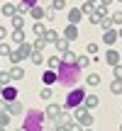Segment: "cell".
Returning <instances> with one entry per match:
<instances>
[{
  "label": "cell",
  "mask_w": 122,
  "mask_h": 131,
  "mask_svg": "<svg viewBox=\"0 0 122 131\" xmlns=\"http://www.w3.org/2000/svg\"><path fill=\"white\" fill-rule=\"evenodd\" d=\"M81 66L78 63H64L61 61V66L56 68V73H59V83L64 85V88H71V85H78V80H81Z\"/></svg>",
  "instance_id": "cell-1"
},
{
  "label": "cell",
  "mask_w": 122,
  "mask_h": 131,
  "mask_svg": "<svg viewBox=\"0 0 122 131\" xmlns=\"http://www.w3.org/2000/svg\"><path fill=\"white\" fill-rule=\"evenodd\" d=\"M44 119H47V112H37V109L27 112L24 114L22 131H39V129H44Z\"/></svg>",
  "instance_id": "cell-2"
},
{
  "label": "cell",
  "mask_w": 122,
  "mask_h": 131,
  "mask_svg": "<svg viewBox=\"0 0 122 131\" xmlns=\"http://www.w3.org/2000/svg\"><path fill=\"white\" fill-rule=\"evenodd\" d=\"M83 100H85V92H83V88H73L68 95H66V102H64V107H66V109H76L78 104H83Z\"/></svg>",
  "instance_id": "cell-3"
},
{
  "label": "cell",
  "mask_w": 122,
  "mask_h": 131,
  "mask_svg": "<svg viewBox=\"0 0 122 131\" xmlns=\"http://www.w3.org/2000/svg\"><path fill=\"white\" fill-rule=\"evenodd\" d=\"M76 122H78V126H83V129H88V126H93V117H90V109H85L83 104H78L76 107Z\"/></svg>",
  "instance_id": "cell-4"
},
{
  "label": "cell",
  "mask_w": 122,
  "mask_h": 131,
  "mask_svg": "<svg viewBox=\"0 0 122 131\" xmlns=\"http://www.w3.org/2000/svg\"><path fill=\"white\" fill-rule=\"evenodd\" d=\"M76 126H78L76 117H71V114H64V112H61V117L56 119V129H59V131H66V129H76Z\"/></svg>",
  "instance_id": "cell-5"
},
{
  "label": "cell",
  "mask_w": 122,
  "mask_h": 131,
  "mask_svg": "<svg viewBox=\"0 0 122 131\" xmlns=\"http://www.w3.org/2000/svg\"><path fill=\"white\" fill-rule=\"evenodd\" d=\"M17 53H20V58H22V61H27L29 56H32V51H34V44H27V41H22V44H17Z\"/></svg>",
  "instance_id": "cell-6"
},
{
  "label": "cell",
  "mask_w": 122,
  "mask_h": 131,
  "mask_svg": "<svg viewBox=\"0 0 122 131\" xmlns=\"http://www.w3.org/2000/svg\"><path fill=\"white\" fill-rule=\"evenodd\" d=\"M117 39H120L117 29H112V27H110V29H105V32H103V41H105V46H112Z\"/></svg>",
  "instance_id": "cell-7"
},
{
  "label": "cell",
  "mask_w": 122,
  "mask_h": 131,
  "mask_svg": "<svg viewBox=\"0 0 122 131\" xmlns=\"http://www.w3.org/2000/svg\"><path fill=\"white\" fill-rule=\"evenodd\" d=\"M42 83H44V85H54V83H59V73H56L54 68L44 70V75H42Z\"/></svg>",
  "instance_id": "cell-8"
},
{
  "label": "cell",
  "mask_w": 122,
  "mask_h": 131,
  "mask_svg": "<svg viewBox=\"0 0 122 131\" xmlns=\"http://www.w3.org/2000/svg\"><path fill=\"white\" fill-rule=\"evenodd\" d=\"M7 73H10V78H12V80H22L24 78V68L20 63H12V68H10Z\"/></svg>",
  "instance_id": "cell-9"
},
{
  "label": "cell",
  "mask_w": 122,
  "mask_h": 131,
  "mask_svg": "<svg viewBox=\"0 0 122 131\" xmlns=\"http://www.w3.org/2000/svg\"><path fill=\"white\" fill-rule=\"evenodd\" d=\"M61 112H64V107H61V104H49V107H47V117L54 119V122L61 117Z\"/></svg>",
  "instance_id": "cell-10"
},
{
  "label": "cell",
  "mask_w": 122,
  "mask_h": 131,
  "mask_svg": "<svg viewBox=\"0 0 122 131\" xmlns=\"http://www.w3.org/2000/svg\"><path fill=\"white\" fill-rule=\"evenodd\" d=\"M120 61H122V58H120V53L115 51V49H110V51L105 53V63H108V66H112V68H115Z\"/></svg>",
  "instance_id": "cell-11"
},
{
  "label": "cell",
  "mask_w": 122,
  "mask_h": 131,
  "mask_svg": "<svg viewBox=\"0 0 122 131\" xmlns=\"http://www.w3.org/2000/svg\"><path fill=\"white\" fill-rule=\"evenodd\" d=\"M54 46H56V51L61 53V56H64V53H66V51H68V49H71V41H68V39H66V37H59Z\"/></svg>",
  "instance_id": "cell-12"
},
{
  "label": "cell",
  "mask_w": 122,
  "mask_h": 131,
  "mask_svg": "<svg viewBox=\"0 0 122 131\" xmlns=\"http://www.w3.org/2000/svg\"><path fill=\"white\" fill-rule=\"evenodd\" d=\"M0 95H3V97L7 100V102H12V100H17V88H12V85H5Z\"/></svg>",
  "instance_id": "cell-13"
},
{
  "label": "cell",
  "mask_w": 122,
  "mask_h": 131,
  "mask_svg": "<svg viewBox=\"0 0 122 131\" xmlns=\"http://www.w3.org/2000/svg\"><path fill=\"white\" fill-rule=\"evenodd\" d=\"M81 19H83V12H81V7H71V10H68V22H71V24H78Z\"/></svg>",
  "instance_id": "cell-14"
},
{
  "label": "cell",
  "mask_w": 122,
  "mask_h": 131,
  "mask_svg": "<svg viewBox=\"0 0 122 131\" xmlns=\"http://www.w3.org/2000/svg\"><path fill=\"white\" fill-rule=\"evenodd\" d=\"M64 37L68 39V41H73V39H78V27H76V24H71V22H68V27L64 29Z\"/></svg>",
  "instance_id": "cell-15"
},
{
  "label": "cell",
  "mask_w": 122,
  "mask_h": 131,
  "mask_svg": "<svg viewBox=\"0 0 122 131\" xmlns=\"http://www.w3.org/2000/svg\"><path fill=\"white\" fill-rule=\"evenodd\" d=\"M0 12H3V17H15V15H17V7H15L12 3H5L3 7H0Z\"/></svg>",
  "instance_id": "cell-16"
},
{
  "label": "cell",
  "mask_w": 122,
  "mask_h": 131,
  "mask_svg": "<svg viewBox=\"0 0 122 131\" xmlns=\"http://www.w3.org/2000/svg\"><path fill=\"white\" fill-rule=\"evenodd\" d=\"M98 104H100V100L95 97V95H85V100H83V107L85 109H95Z\"/></svg>",
  "instance_id": "cell-17"
},
{
  "label": "cell",
  "mask_w": 122,
  "mask_h": 131,
  "mask_svg": "<svg viewBox=\"0 0 122 131\" xmlns=\"http://www.w3.org/2000/svg\"><path fill=\"white\" fill-rule=\"evenodd\" d=\"M7 112H10V114H22L24 107H22V102H20V100H12V102L7 104Z\"/></svg>",
  "instance_id": "cell-18"
},
{
  "label": "cell",
  "mask_w": 122,
  "mask_h": 131,
  "mask_svg": "<svg viewBox=\"0 0 122 131\" xmlns=\"http://www.w3.org/2000/svg\"><path fill=\"white\" fill-rule=\"evenodd\" d=\"M88 17H90V24H95V27H98V24H100V22H103V17H105V15H103V12H100V10H98V7H95V10H93V12H90V15H88Z\"/></svg>",
  "instance_id": "cell-19"
},
{
  "label": "cell",
  "mask_w": 122,
  "mask_h": 131,
  "mask_svg": "<svg viewBox=\"0 0 122 131\" xmlns=\"http://www.w3.org/2000/svg\"><path fill=\"white\" fill-rule=\"evenodd\" d=\"M100 83H103V78H100L98 73H90L88 78H85V85H90V88H98Z\"/></svg>",
  "instance_id": "cell-20"
},
{
  "label": "cell",
  "mask_w": 122,
  "mask_h": 131,
  "mask_svg": "<svg viewBox=\"0 0 122 131\" xmlns=\"http://www.w3.org/2000/svg\"><path fill=\"white\" fill-rule=\"evenodd\" d=\"M29 15H32L34 19H44V7H39V5H32V7H29Z\"/></svg>",
  "instance_id": "cell-21"
},
{
  "label": "cell",
  "mask_w": 122,
  "mask_h": 131,
  "mask_svg": "<svg viewBox=\"0 0 122 131\" xmlns=\"http://www.w3.org/2000/svg\"><path fill=\"white\" fill-rule=\"evenodd\" d=\"M10 19H12V27H15V29H22V27H24V15H22V12H17L15 17H10Z\"/></svg>",
  "instance_id": "cell-22"
},
{
  "label": "cell",
  "mask_w": 122,
  "mask_h": 131,
  "mask_svg": "<svg viewBox=\"0 0 122 131\" xmlns=\"http://www.w3.org/2000/svg\"><path fill=\"white\" fill-rule=\"evenodd\" d=\"M110 92L112 95H122V80L120 78H115L112 83H110Z\"/></svg>",
  "instance_id": "cell-23"
},
{
  "label": "cell",
  "mask_w": 122,
  "mask_h": 131,
  "mask_svg": "<svg viewBox=\"0 0 122 131\" xmlns=\"http://www.w3.org/2000/svg\"><path fill=\"white\" fill-rule=\"evenodd\" d=\"M32 32L37 34V37H44V32H47V27L42 24V19H37V22L32 24Z\"/></svg>",
  "instance_id": "cell-24"
},
{
  "label": "cell",
  "mask_w": 122,
  "mask_h": 131,
  "mask_svg": "<svg viewBox=\"0 0 122 131\" xmlns=\"http://www.w3.org/2000/svg\"><path fill=\"white\" fill-rule=\"evenodd\" d=\"M56 39H59V34L54 32V29H47V32H44V41L47 44H56Z\"/></svg>",
  "instance_id": "cell-25"
},
{
  "label": "cell",
  "mask_w": 122,
  "mask_h": 131,
  "mask_svg": "<svg viewBox=\"0 0 122 131\" xmlns=\"http://www.w3.org/2000/svg\"><path fill=\"white\" fill-rule=\"evenodd\" d=\"M29 58H32V63H34V66H42V63H44V53H42V51H37V49L32 51V56H29Z\"/></svg>",
  "instance_id": "cell-26"
},
{
  "label": "cell",
  "mask_w": 122,
  "mask_h": 131,
  "mask_svg": "<svg viewBox=\"0 0 122 131\" xmlns=\"http://www.w3.org/2000/svg\"><path fill=\"white\" fill-rule=\"evenodd\" d=\"M12 39H15V44L27 41V39H24V29H15V32H12Z\"/></svg>",
  "instance_id": "cell-27"
},
{
  "label": "cell",
  "mask_w": 122,
  "mask_h": 131,
  "mask_svg": "<svg viewBox=\"0 0 122 131\" xmlns=\"http://www.w3.org/2000/svg\"><path fill=\"white\" fill-rule=\"evenodd\" d=\"M61 61H64V63H76V61H78V56H76V53L68 49V51L64 53V58H61Z\"/></svg>",
  "instance_id": "cell-28"
},
{
  "label": "cell",
  "mask_w": 122,
  "mask_h": 131,
  "mask_svg": "<svg viewBox=\"0 0 122 131\" xmlns=\"http://www.w3.org/2000/svg\"><path fill=\"white\" fill-rule=\"evenodd\" d=\"M47 66H49V68H54V70H56L59 66H61V58H59V56H49V58H47Z\"/></svg>",
  "instance_id": "cell-29"
},
{
  "label": "cell",
  "mask_w": 122,
  "mask_h": 131,
  "mask_svg": "<svg viewBox=\"0 0 122 131\" xmlns=\"http://www.w3.org/2000/svg\"><path fill=\"white\" fill-rule=\"evenodd\" d=\"M51 88H42V90H39V97H42L44 100V102H49V100H51Z\"/></svg>",
  "instance_id": "cell-30"
},
{
  "label": "cell",
  "mask_w": 122,
  "mask_h": 131,
  "mask_svg": "<svg viewBox=\"0 0 122 131\" xmlns=\"http://www.w3.org/2000/svg\"><path fill=\"white\" fill-rule=\"evenodd\" d=\"M10 124V112H0V129H7Z\"/></svg>",
  "instance_id": "cell-31"
},
{
  "label": "cell",
  "mask_w": 122,
  "mask_h": 131,
  "mask_svg": "<svg viewBox=\"0 0 122 131\" xmlns=\"http://www.w3.org/2000/svg\"><path fill=\"white\" fill-rule=\"evenodd\" d=\"M7 61H10V63H22V58H20V53H17V49H12V51H10V56H7Z\"/></svg>",
  "instance_id": "cell-32"
},
{
  "label": "cell",
  "mask_w": 122,
  "mask_h": 131,
  "mask_svg": "<svg viewBox=\"0 0 122 131\" xmlns=\"http://www.w3.org/2000/svg\"><path fill=\"white\" fill-rule=\"evenodd\" d=\"M47 46H49V44L44 41V37H37V41H34V49H37V51H44Z\"/></svg>",
  "instance_id": "cell-33"
},
{
  "label": "cell",
  "mask_w": 122,
  "mask_h": 131,
  "mask_svg": "<svg viewBox=\"0 0 122 131\" xmlns=\"http://www.w3.org/2000/svg\"><path fill=\"white\" fill-rule=\"evenodd\" d=\"M93 10H95V3H88V0H85V3H83V7H81V12H83V15H90Z\"/></svg>",
  "instance_id": "cell-34"
},
{
  "label": "cell",
  "mask_w": 122,
  "mask_h": 131,
  "mask_svg": "<svg viewBox=\"0 0 122 131\" xmlns=\"http://www.w3.org/2000/svg\"><path fill=\"white\" fill-rule=\"evenodd\" d=\"M98 27H103V32H105V29H110V27H115V22H112V17H103V22H100Z\"/></svg>",
  "instance_id": "cell-35"
},
{
  "label": "cell",
  "mask_w": 122,
  "mask_h": 131,
  "mask_svg": "<svg viewBox=\"0 0 122 131\" xmlns=\"http://www.w3.org/2000/svg\"><path fill=\"white\" fill-rule=\"evenodd\" d=\"M112 22H115V27H122V10H115L112 12Z\"/></svg>",
  "instance_id": "cell-36"
},
{
  "label": "cell",
  "mask_w": 122,
  "mask_h": 131,
  "mask_svg": "<svg viewBox=\"0 0 122 131\" xmlns=\"http://www.w3.org/2000/svg\"><path fill=\"white\" fill-rule=\"evenodd\" d=\"M90 61H93V58H90V53H88V56H78V61H76V63H78L81 68H85V66H90Z\"/></svg>",
  "instance_id": "cell-37"
},
{
  "label": "cell",
  "mask_w": 122,
  "mask_h": 131,
  "mask_svg": "<svg viewBox=\"0 0 122 131\" xmlns=\"http://www.w3.org/2000/svg\"><path fill=\"white\" fill-rule=\"evenodd\" d=\"M10 80H12V78H10V73H3V70H0V85H3V88H5V85H10Z\"/></svg>",
  "instance_id": "cell-38"
},
{
  "label": "cell",
  "mask_w": 122,
  "mask_h": 131,
  "mask_svg": "<svg viewBox=\"0 0 122 131\" xmlns=\"http://www.w3.org/2000/svg\"><path fill=\"white\" fill-rule=\"evenodd\" d=\"M10 51H12V49H10L5 41H0V56H10Z\"/></svg>",
  "instance_id": "cell-39"
},
{
  "label": "cell",
  "mask_w": 122,
  "mask_h": 131,
  "mask_svg": "<svg viewBox=\"0 0 122 131\" xmlns=\"http://www.w3.org/2000/svg\"><path fill=\"white\" fill-rule=\"evenodd\" d=\"M54 15H56L54 7H44V19H54Z\"/></svg>",
  "instance_id": "cell-40"
},
{
  "label": "cell",
  "mask_w": 122,
  "mask_h": 131,
  "mask_svg": "<svg viewBox=\"0 0 122 131\" xmlns=\"http://www.w3.org/2000/svg\"><path fill=\"white\" fill-rule=\"evenodd\" d=\"M85 51H88L90 56H95V53H98V44H93V41H90L88 46H85Z\"/></svg>",
  "instance_id": "cell-41"
},
{
  "label": "cell",
  "mask_w": 122,
  "mask_h": 131,
  "mask_svg": "<svg viewBox=\"0 0 122 131\" xmlns=\"http://www.w3.org/2000/svg\"><path fill=\"white\" fill-rule=\"evenodd\" d=\"M51 7H54V10H64V7H66V0H54Z\"/></svg>",
  "instance_id": "cell-42"
},
{
  "label": "cell",
  "mask_w": 122,
  "mask_h": 131,
  "mask_svg": "<svg viewBox=\"0 0 122 131\" xmlns=\"http://www.w3.org/2000/svg\"><path fill=\"white\" fill-rule=\"evenodd\" d=\"M7 104H10V102L3 97V95H0V112H7Z\"/></svg>",
  "instance_id": "cell-43"
},
{
  "label": "cell",
  "mask_w": 122,
  "mask_h": 131,
  "mask_svg": "<svg viewBox=\"0 0 122 131\" xmlns=\"http://www.w3.org/2000/svg\"><path fill=\"white\" fill-rule=\"evenodd\" d=\"M115 78H120V80H122V66H120V63L115 66Z\"/></svg>",
  "instance_id": "cell-44"
},
{
  "label": "cell",
  "mask_w": 122,
  "mask_h": 131,
  "mask_svg": "<svg viewBox=\"0 0 122 131\" xmlns=\"http://www.w3.org/2000/svg\"><path fill=\"white\" fill-rule=\"evenodd\" d=\"M5 39H7V29L0 27V41H5Z\"/></svg>",
  "instance_id": "cell-45"
},
{
  "label": "cell",
  "mask_w": 122,
  "mask_h": 131,
  "mask_svg": "<svg viewBox=\"0 0 122 131\" xmlns=\"http://www.w3.org/2000/svg\"><path fill=\"white\" fill-rule=\"evenodd\" d=\"M20 3H27V5H37V0H20Z\"/></svg>",
  "instance_id": "cell-46"
},
{
  "label": "cell",
  "mask_w": 122,
  "mask_h": 131,
  "mask_svg": "<svg viewBox=\"0 0 122 131\" xmlns=\"http://www.w3.org/2000/svg\"><path fill=\"white\" fill-rule=\"evenodd\" d=\"M100 3H103V5H112L115 0H100Z\"/></svg>",
  "instance_id": "cell-47"
},
{
  "label": "cell",
  "mask_w": 122,
  "mask_h": 131,
  "mask_svg": "<svg viewBox=\"0 0 122 131\" xmlns=\"http://www.w3.org/2000/svg\"><path fill=\"white\" fill-rule=\"evenodd\" d=\"M117 34H120V39H122V27H120V29H117Z\"/></svg>",
  "instance_id": "cell-48"
},
{
  "label": "cell",
  "mask_w": 122,
  "mask_h": 131,
  "mask_svg": "<svg viewBox=\"0 0 122 131\" xmlns=\"http://www.w3.org/2000/svg\"><path fill=\"white\" fill-rule=\"evenodd\" d=\"M88 3H95V5H98V3H100V0H88Z\"/></svg>",
  "instance_id": "cell-49"
},
{
  "label": "cell",
  "mask_w": 122,
  "mask_h": 131,
  "mask_svg": "<svg viewBox=\"0 0 122 131\" xmlns=\"http://www.w3.org/2000/svg\"><path fill=\"white\" fill-rule=\"evenodd\" d=\"M0 92H3V85H0Z\"/></svg>",
  "instance_id": "cell-50"
},
{
  "label": "cell",
  "mask_w": 122,
  "mask_h": 131,
  "mask_svg": "<svg viewBox=\"0 0 122 131\" xmlns=\"http://www.w3.org/2000/svg\"><path fill=\"white\" fill-rule=\"evenodd\" d=\"M120 129H122V124H120Z\"/></svg>",
  "instance_id": "cell-51"
},
{
  "label": "cell",
  "mask_w": 122,
  "mask_h": 131,
  "mask_svg": "<svg viewBox=\"0 0 122 131\" xmlns=\"http://www.w3.org/2000/svg\"><path fill=\"white\" fill-rule=\"evenodd\" d=\"M0 58H3V56H0Z\"/></svg>",
  "instance_id": "cell-52"
}]
</instances>
